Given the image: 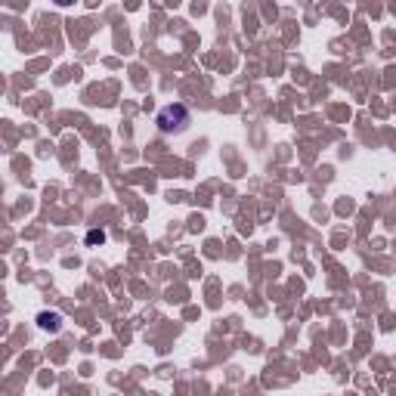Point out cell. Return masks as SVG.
I'll use <instances>...</instances> for the list:
<instances>
[{"label": "cell", "instance_id": "cell-2", "mask_svg": "<svg viewBox=\"0 0 396 396\" xmlns=\"http://www.w3.org/2000/svg\"><path fill=\"white\" fill-rule=\"evenodd\" d=\"M38 322H41V328H47V331H59L62 328V316L59 313H41Z\"/></svg>", "mask_w": 396, "mask_h": 396}, {"label": "cell", "instance_id": "cell-3", "mask_svg": "<svg viewBox=\"0 0 396 396\" xmlns=\"http://www.w3.org/2000/svg\"><path fill=\"white\" fill-rule=\"evenodd\" d=\"M87 242L90 244H103L105 242V233H103V229H93V233H87Z\"/></svg>", "mask_w": 396, "mask_h": 396}, {"label": "cell", "instance_id": "cell-1", "mask_svg": "<svg viewBox=\"0 0 396 396\" xmlns=\"http://www.w3.org/2000/svg\"><path fill=\"white\" fill-rule=\"evenodd\" d=\"M155 124H158V131L161 133H183L186 127L192 124V115L183 103H170V105H164V109L158 112Z\"/></svg>", "mask_w": 396, "mask_h": 396}, {"label": "cell", "instance_id": "cell-4", "mask_svg": "<svg viewBox=\"0 0 396 396\" xmlns=\"http://www.w3.org/2000/svg\"><path fill=\"white\" fill-rule=\"evenodd\" d=\"M56 6H71V3H78V0H53Z\"/></svg>", "mask_w": 396, "mask_h": 396}]
</instances>
